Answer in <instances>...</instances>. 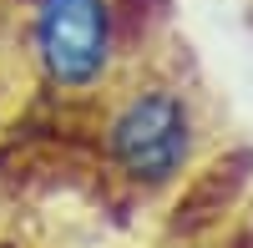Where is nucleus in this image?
<instances>
[{
	"label": "nucleus",
	"mask_w": 253,
	"mask_h": 248,
	"mask_svg": "<svg viewBox=\"0 0 253 248\" xmlns=\"http://www.w3.org/2000/svg\"><path fill=\"white\" fill-rule=\"evenodd\" d=\"M96 132L107 167L137 193H167L193 172L203 152V96L177 56H137L96 101Z\"/></svg>",
	"instance_id": "obj_1"
},
{
	"label": "nucleus",
	"mask_w": 253,
	"mask_h": 248,
	"mask_svg": "<svg viewBox=\"0 0 253 248\" xmlns=\"http://www.w3.org/2000/svg\"><path fill=\"white\" fill-rule=\"evenodd\" d=\"M31 86L71 112H96L112 81L132 66L126 0H15Z\"/></svg>",
	"instance_id": "obj_2"
}]
</instances>
